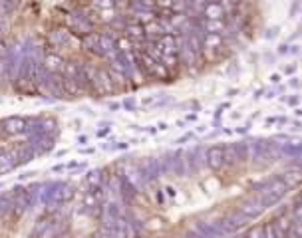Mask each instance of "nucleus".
Masks as SVG:
<instances>
[{
	"instance_id": "3",
	"label": "nucleus",
	"mask_w": 302,
	"mask_h": 238,
	"mask_svg": "<svg viewBox=\"0 0 302 238\" xmlns=\"http://www.w3.org/2000/svg\"><path fill=\"white\" fill-rule=\"evenodd\" d=\"M110 2H114V4H119V2H121V0H110Z\"/></svg>"
},
{
	"instance_id": "2",
	"label": "nucleus",
	"mask_w": 302,
	"mask_h": 238,
	"mask_svg": "<svg viewBox=\"0 0 302 238\" xmlns=\"http://www.w3.org/2000/svg\"><path fill=\"white\" fill-rule=\"evenodd\" d=\"M6 125H8V129H10L12 133H16V131H20V129L24 127V121L22 119H10Z\"/></svg>"
},
{
	"instance_id": "1",
	"label": "nucleus",
	"mask_w": 302,
	"mask_h": 238,
	"mask_svg": "<svg viewBox=\"0 0 302 238\" xmlns=\"http://www.w3.org/2000/svg\"><path fill=\"white\" fill-rule=\"evenodd\" d=\"M100 40H101V36H100V34H88V36L84 38V46H88L90 50H94V48H98Z\"/></svg>"
}]
</instances>
